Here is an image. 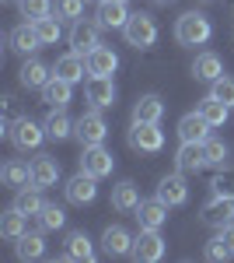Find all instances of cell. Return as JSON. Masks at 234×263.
Returning <instances> with one entry per match:
<instances>
[{
    "label": "cell",
    "instance_id": "6da1fadb",
    "mask_svg": "<svg viewBox=\"0 0 234 263\" xmlns=\"http://www.w3.org/2000/svg\"><path fill=\"white\" fill-rule=\"evenodd\" d=\"M214 35V25L203 11H185L182 18L175 21V39L182 46H206Z\"/></svg>",
    "mask_w": 234,
    "mask_h": 263
},
{
    "label": "cell",
    "instance_id": "7a4b0ae2",
    "mask_svg": "<svg viewBox=\"0 0 234 263\" xmlns=\"http://www.w3.org/2000/svg\"><path fill=\"white\" fill-rule=\"evenodd\" d=\"M122 35H126L130 46H137V49H151L157 42V21L151 18V14H143V11H140V14H130Z\"/></svg>",
    "mask_w": 234,
    "mask_h": 263
},
{
    "label": "cell",
    "instance_id": "3957f363",
    "mask_svg": "<svg viewBox=\"0 0 234 263\" xmlns=\"http://www.w3.org/2000/svg\"><path fill=\"white\" fill-rule=\"evenodd\" d=\"M133 260L140 263H157L164 256V239H161V228H140V235L133 239Z\"/></svg>",
    "mask_w": 234,
    "mask_h": 263
},
{
    "label": "cell",
    "instance_id": "277c9868",
    "mask_svg": "<svg viewBox=\"0 0 234 263\" xmlns=\"http://www.w3.org/2000/svg\"><path fill=\"white\" fill-rule=\"evenodd\" d=\"M101 46V25L98 21H74V28H70V49L80 53V57H88L91 49Z\"/></svg>",
    "mask_w": 234,
    "mask_h": 263
},
{
    "label": "cell",
    "instance_id": "5b68a950",
    "mask_svg": "<svg viewBox=\"0 0 234 263\" xmlns=\"http://www.w3.org/2000/svg\"><path fill=\"white\" fill-rule=\"evenodd\" d=\"M199 218H203V224H210V228H227L234 221V197H217L214 193V200L203 203Z\"/></svg>",
    "mask_w": 234,
    "mask_h": 263
},
{
    "label": "cell",
    "instance_id": "8992f818",
    "mask_svg": "<svg viewBox=\"0 0 234 263\" xmlns=\"http://www.w3.org/2000/svg\"><path fill=\"white\" fill-rule=\"evenodd\" d=\"M7 137L14 141L18 151H35L42 144V137H46V126H39V123H32L25 116V120H14V126L7 130Z\"/></svg>",
    "mask_w": 234,
    "mask_h": 263
},
{
    "label": "cell",
    "instance_id": "52a82bcc",
    "mask_svg": "<svg viewBox=\"0 0 234 263\" xmlns=\"http://www.w3.org/2000/svg\"><path fill=\"white\" fill-rule=\"evenodd\" d=\"M80 168L91 172L95 179H105V176H112L116 158H112V151H105L101 144H91V147H84V155H80Z\"/></svg>",
    "mask_w": 234,
    "mask_h": 263
},
{
    "label": "cell",
    "instance_id": "ba28073f",
    "mask_svg": "<svg viewBox=\"0 0 234 263\" xmlns=\"http://www.w3.org/2000/svg\"><path fill=\"white\" fill-rule=\"evenodd\" d=\"M74 137H77L84 147H91V144H105V137H109V123L101 120V112H84V116L77 120Z\"/></svg>",
    "mask_w": 234,
    "mask_h": 263
},
{
    "label": "cell",
    "instance_id": "9c48e42d",
    "mask_svg": "<svg viewBox=\"0 0 234 263\" xmlns=\"http://www.w3.org/2000/svg\"><path fill=\"white\" fill-rule=\"evenodd\" d=\"M130 144H133L137 151L154 155V151L164 147V130H161L157 123H133V130H130Z\"/></svg>",
    "mask_w": 234,
    "mask_h": 263
},
{
    "label": "cell",
    "instance_id": "30bf717a",
    "mask_svg": "<svg viewBox=\"0 0 234 263\" xmlns=\"http://www.w3.org/2000/svg\"><path fill=\"white\" fill-rule=\"evenodd\" d=\"M95 176H91V172H84V168H80L77 176H70V179H67V186H63V190H67V200L70 203H80V207H84V203H91L98 197V186H95Z\"/></svg>",
    "mask_w": 234,
    "mask_h": 263
},
{
    "label": "cell",
    "instance_id": "8fae6325",
    "mask_svg": "<svg viewBox=\"0 0 234 263\" xmlns=\"http://www.w3.org/2000/svg\"><path fill=\"white\" fill-rule=\"evenodd\" d=\"M157 200H164L168 207H182L189 200V186H185V172H175V176H164L157 182Z\"/></svg>",
    "mask_w": 234,
    "mask_h": 263
},
{
    "label": "cell",
    "instance_id": "7c38bea8",
    "mask_svg": "<svg viewBox=\"0 0 234 263\" xmlns=\"http://www.w3.org/2000/svg\"><path fill=\"white\" fill-rule=\"evenodd\" d=\"M84 95H88V102H91L95 109H109V105H116V84H112V78H95V74H88Z\"/></svg>",
    "mask_w": 234,
    "mask_h": 263
},
{
    "label": "cell",
    "instance_id": "4fadbf2b",
    "mask_svg": "<svg viewBox=\"0 0 234 263\" xmlns=\"http://www.w3.org/2000/svg\"><path fill=\"white\" fill-rule=\"evenodd\" d=\"M53 74L56 78H63V81H70V84H77L84 81V74H88V57H80V53H67V57H59L56 67H53Z\"/></svg>",
    "mask_w": 234,
    "mask_h": 263
},
{
    "label": "cell",
    "instance_id": "5bb4252c",
    "mask_svg": "<svg viewBox=\"0 0 234 263\" xmlns=\"http://www.w3.org/2000/svg\"><path fill=\"white\" fill-rule=\"evenodd\" d=\"M101 249L109 256H126V253H133V235L126 228H119V224H109L101 232Z\"/></svg>",
    "mask_w": 234,
    "mask_h": 263
},
{
    "label": "cell",
    "instance_id": "9a60e30c",
    "mask_svg": "<svg viewBox=\"0 0 234 263\" xmlns=\"http://www.w3.org/2000/svg\"><path fill=\"white\" fill-rule=\"evenodd\" d=\"M130 11H126V0H101L98 4V25L101 28H126Z\"/></svg>",
    "mask_w": 234,
    "mask_h": 263
},
{
    "label": "cell",
    "instance_id": "2e32d148",
    "mask_svg": "<svg viewBox=\"0 0 234 263\" xmlns=\"http://www.w3.org/2000/svg\"><path fill=\"white\" fill-rule=\"evenodd\" d=\"M119 67V57L109 49V46H98L88 53V74H95V78H112Z\"/></svg>",
    "mask_w": 234,
    "mask_h": 263
},
{
    "label": "cell",
    "instance_id": "e0dca14e",
    "mask_svg": "<svg viewBox=\"0 0 234 263\" xmlns=\"http://www.w3.org/2000/svg\"><path fill=\"white\" fill-rule=\"evenodd\" d=\"M210 130H214V126H210V123H206V120H203V116H199V109H196V112H189V116H182V120H178V137H182V141L203 144V141H206V137H210Z\"/></svg>",
    "mask_w": 234,
    "mask_h": 263
},
{
    "label": "cell",
    "instance_id": "ac0fdd59",
    "mask_svg": "<svg viewBox=\"0 0 234 263\" xmlns=\"http://www.w3.org/2000/svg\"><path fill=\"white\" fill-rule=\"evenodd\" d=\"M56 179H59V162L53 155H39L32 162V186L46 190V186H56Z\"/></svg>",
    "mask_w": 234,
    "mask_h": 263
},
{
    "label": "cell",
    "instance_id": "d6986e66",
    "mask_svg": "<svg viewBox=\"0 0 234 263\" xmlns=\"http://www.w3.org/2000/svg\"><path fill=\"white\" fill-rule=\"evenodd\" d=\"M175 165H178V172H199L203 165H206V151H203V144H193V141H182V147H178V155H175Z\"/></svg>",
    "mask_w": 234,
    "mask_h": 263
},
{
    "label": "cell",
    "instance_id": "ffe728a7",
    "mask_svg": "<svg viewBox=\"0 0 234 263\" xmlns=\"http://www.w3.org/2000/svg\"><path fill=\"white\" fill-rule=\"evenodd\" d=\"M18 81L25 84V88H46V84L53 81V70L42 60H25L21 70H18Z\"/></svg>",
    "mask_w": 234,
    "mask_h": 263
},
{
    "label": "cell",
    "instance_id": "44dd1931",
    "mask_svg": "<svg viewBox=\"0 0 234 263\" xmlns=\"http://www.w3.org/2000/svg\"><path fill=\"white\" fill-rule=\"evenodd\" d=\"M193 74L199 78V81L214 84L217 78H224V60L217 57V53H199L193 60Z\"/></svg>",
    "mask_w": 234,
    "mask_h": 263
},
{
    "label": "cell",
    "instance_id": "7402d4cb",
    "mask_svg": "<svg viewBox=\"0 0 234 263\" xmlns=\"http://www.w3.org/2000/svg\"><path fill=\"white\" fill-rule=\"evenodd\" d=\"M0 179H4V186H11V190H21V186L32 182V165L21 162V158H11V162H4V168H0Z\"/></svg>",
    "mask_w": 234,
    "mask_h": 263
},
{
    "label": "cell",
    "instance_id": "603a6c76",
    "mask_svg": "<svg viewBox=\"0 0 234 263\" xmlns=\"http://www.w3.org/2000/svg\"><path fill=\"white\" fill-rule=\"evenodd\" d=\"M137 221L140 228H161L168 221V203L164 200H143L137 207Z\"/></svg>",
    "mask_w": 234,
    "mask_h": 263
},
{
    "label": "cell",
    "instance_id": "cb8c5ba5",
    "mask_svg": "<svg viewBox=\"0 0 234 263\" xmlns=\"http://www.w3.org/2000/svg\"><path fill=\"white\" fill-rule=\"evenodd\" d=\"M164 116V102L157 95H140L133 105V123H161Z\"/></svg>",
    "mask_w": 234,
    "mask_h": 263
},
{
    "label": "cell",
    "instance_id": "d4e9b609",
    "mask_svg": "<svg viewBox=\"0 0 234 263\" xmlns=\"http://www.w3.org/2000/svg\"><path fill=\"white\" fill-rule=\"evenodd\" d=\"M25 232H28V214H21L18 207L4 211V218H0V235H4L7 242H18Z\"/></svg>",
    "mask_w": 234,
    "mask_h": 263
},
{
    "label": "cell",
    "instance_id": "484cf974",
    "mask_svg": "<svg viewBox=\"0 0 234 263\" xmlns=\"http://www.w3.org/2000/svg\"><path fill=\"white\" fill-rule=\"evenodd\" d=\"M70 88H74L70 81H63V78H56V74H53V81L42 88V102H49L53 109H67V105H70V95H74Z\"/></svg>",
    "mask_w": 234,
    "mask_h": 263
},
{
    "label": "cell",
    "instance_id": "4316f807",
    "mask_svg": "<svg viewBox=\"0 0 234 263\" xmlns=\"http://www.w3.org/2000/svg\"><path fill=\"white\" fill-rule=\"evenodd\" d=\"M42 126H46V137H53V141H67V137L77 130V123H70V116H67L63 109H53Z\"/></svg>",
    "mask_w": 234,
    "mask_h": 263
},
{
    "label": "cell",
    "instance_id": "83f0119b",
    "mask_svg": "<svg viewBox=\"0 0 234 263\" xmlns=\"http://www.w3.org/2000/svg\"><path fill=\"white\" fill-rule=\"evenodd\" d=\"M42 42H39V32H35V25L32 21H25V25H18L14 32H11V49L14 53H32V49H39Z\"/></svg>",
    "mask_w": 234,
    "mask_h": 263
},
{
    "label": "cell",
    "instance_id": "f1b7e54d",
    "mask_svg": "<svg viewBox=\"0 0 234 263\" xmlns=\"http://www.w3.org/2000/svg\"><path fill=\"white\" fill-rule=\"evenodd\" d=\"M140 203H143V200H140V193H137L133 182H119L116 190H112V207L122 211V214H137Z\"/></svg>",
    "mask_w": 234,
    "mask_h": 263
},
{
    "label": "cell",
    "instance_id": "f546056e",
    "mask_svg": "<svg viewBox=\"0 0 234 263\" xmlns=\"http://www.w3.org/2000/svg\"><path fill=\"white\" fill-rule=\"evenodd\" d=\"M199 116L210 123V126H224L227 116H231V105L220 102V99H214V95H206V99L199 102Z\"/></svg>",
    "mask_w": 234,
    "mask_h": 263
},
{
    "label": "cell",
    "instance_id": "4dcf8cb0",
    "mask_svg": "<svg viewBox=\"0 0 234 263\" xmlns=\"http://www.w3.org/2000/svg\"><path fill=\"white\" fill-rule=\"evenodd\" d=\"M14 207H18L21 214H35L39 218V211L46 207V200H42V193H39V186H21L18 190V197H14Z\"/></svg>",
    "mask_w": 234,
    "mask_h": 263
},
{
    "label": "cell",
    "instance_id": "1f68e13d",
    "mask_svg": "<svg viewBox=\"0 0 234 263\" xmlns=\"http://www.w3.org/2000/svg\"><path fill=\"white\" fill-rule=\"evenodd\" d=\"M67 260H84V263L95 260V246H91V239L84 232H74L67 239Z\"/></svg>",
    "mask_w": 234,
    "mask_h": 263
},
{
    "label": "cell",
    "instance_id": "d6a6232c",
    "mask_svg": "<svg viewBox=\"0 0 234 263\" xmlns=\"http://www.w3.org/2000/svg\"><path fill=\"white\" fill-rule=\"evenodd\" d=\"M46 256V239L39 232H25L18 239V260H39Z\"/></svg>",
    "mask_w": 234,
    "mask_h": 263
},
{
    "label": "cell",
    "instance_id": "836d02e7",
    "mask_svg": "<svg viewBox=\"0 0 234 263\" xmlns=\"http://www.w3.org/2000/svg\"><path fill=\"white\" fill-rule=\"evenodd\" d=\"M39 224H42V232H56V228L67 224V211L56 207V203H46L39 211Z\"/></svg>",
    "mask_w": 234,
    "mask_h": 263
},
{
    "label": "cell",
    "instance_id": "e575fe53",
    "mask_svg": "<svg viewBox=\"0 0 234 263\" xmlns=\"http://www.w3.org/2000/svg\"><path fill=\"white\" fill-rule=\"evenodd\" d=\"M32 25H35V32H39V42H42V46H56V39H59V18L46 14V18L32 21Z\"/></svg>",
    "mask_w": 234,
    "mask_h": 263
},
{
    "label": "cell",
    "instance_id": "d590c367",
    "mask_svg": "<svg viewBox=\"0 0 234 263\" xmlns=\"http://www.w3.org/2000/svg\"><path fill=\"white\" fill-rule=\"evenodd\" d=\"M18 7H21V18H28V21L53 14V0H18Z\"/></svg>",
    "mask_w": 234,
    "mask_h": 263
},
{
    "label": "cell",
    "instance_id": "8d00e7d4",
    "mask_svg": "<svg viewBox=\"0 0 234 263\" xmlns=\"http://www.w3.org/2000/svg\"><path fill=\"white\" fill-rule=\"evenodd\" d=\"M214 193L217 197H234V168L231 165H220V172L214 176Z\"/></svg>",
    "mask_w": 234,
    "mask_h": 263
},
{
    "label": "cell",
    "instance_id": "74e56055",
    "mask_svg": "<svg viewBox=\"0 0 234 263\" xmlns=\"http://www.w3.org/2000/svg\"><path fill=\"white\" fill-rule=\"evenodd\" d=\"M88 0H56V18L59 21H80Z\"/></svg>",
    "mask_w": 234,
    "mask_h": 263
},
{
    "label": "cell",
    "instance_id": "f35d334b",
    "mask_svg": "<svg viewBox=\"0 0 234 263\" xmlns=\"http://www.w3.org/2000/svg\"><path fill=\"white\" fill-rule=\"evenodd\" d=\"M203 151H206V165H217V168H220V165L227 162V144L224 141L206 137V141H203Z\"/></svg>",
    "mask_w": 234,
    "mask_h": 263
},
{
    "label": "cell",
    "instance_id": "ab89813d",
    "mask_svg": "<svg viewBox=\"0 0 234 263\" xmlns=\"http://www.w3.org/2000/svg\"><path fill=\"white\" fill-rule=\"evenodd\" d=\"M210 95L214 99H220V102H227V105H234V81L224 74V78H217L214 84H210Z\"/></svg>",
    "mask_w": 234,
    "mask_h": 263
},
{
    "label": "cell",
    "instance_id": "60d3db41",
    "mask_svg": "<svg viewBox=\"0 0 234 263\" xmlns=\"http://www.w3.org/2000/svg\"><path fill=\"white\" fill-rule=\"evenodd\" d=\"M227 256H231V249H227V242H224L220 235L206 242V260H227Z\"/></svg>",
    "mask_w": 234,
    "mask_h": 263
},
{
    "label": "cell",
    "instance_id": "b9f144b4",
    "mask_svg": "<svg viewBox=\"0 0 234 263\" xmlns=\"http://www.w3.org/2000/svg\"><path fill=\"white\" fill-rule=\"evenodd\" d=\"M220 239L227 242V249H231V256H234V221L227 224V228H220Z\"/></svg>",
    "mask_w": 234,
    "mask_h": 263
},
{
    "label": "cell",
    "instance_id": "7bdbcfd3",
    "mask_svg": "<svg viewBox=\"0 0 234 263\" xmlns=\"http://www.w3.org/2000/svg\"><path fill=\"white\" fill-rule=\"evenodd\" d=\"M157 4H172V0H157Z\"/></svg>",
    "mask_w": 234,
    "mask_h": 263
},
{
    "label": "cell",
    "instance_id": "ee69618b",
    "mask_svg": "<svg viewBox=\"0 0 234 263\" xmlns=\"http://www.w3.org/2000/svg\"><path fill=\"white\" fill-rule=\"evenodd\" d=\"M11 4H18V0H11Z\"/></svg>",
    "mask_w": 234,
    "mask_h": 263
},
{
    "label": "cell",
    "instance_id": "f6af8a7d",
    "mask_svg": "<svg viewBox=\"0 0 234 263\" xmlns=\"http://www.w3.org/2000/svg\"><path fill=\"white\" fill-rule=\"evenodd\" d=\"M98 4H101V0H98Z\"/></svg>",
    "mask_w": 234,
    "mask_h": 263
},
{
    "label": "cell",
    "instance_id": "bcb514c9",
    "mask_svg": "<svg viewBox=\"0 0 234 263\" xmlns=\"http://www.w3.org/2000/svg\"><path fill=\"white\" fill-rule=\"evenodd\" d=\"M206 4H210V0H206Z\"/></svg>",
    "mask_w": 234,
    "mask_h": 263
}]
</instances>
